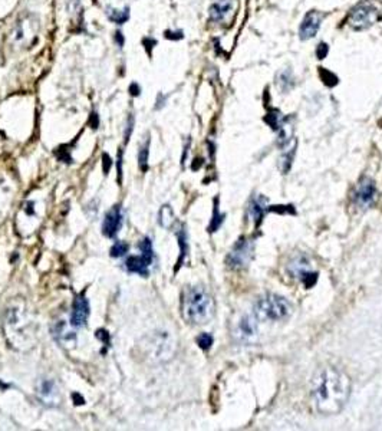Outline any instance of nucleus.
<instances>
[{
	"label": "nucleus",
	"mask_w": 382,
	"mask_h": 431,
	"mask_svg": "<svg viewBox=\"0 0 382 431\" xmlns=\"http://www.w3.org/2000/svg\"><path fill=\"white\" fill-rule=\"evenodd\" d=\"M129 91H131V94H132V95H140V86H138L137 84H132L131 88H129Z\"/></svg>",
	"instance_id": "nucleus-31"
},
{
	"label": "nucleus",
	"mask_w": 382,
	"mask_h": 431,
	"mask_svg": "<svg viewBox=\"0 0 382 431\" xmlns=\"http://www.w3.org/2000/svg\"><path fill=\"white\" fill-rule=\"evenodd\" d=\"M132 125H134V117L131 116L128 118V124H127V132H125V141H128L129 135H131V131H132Z\"/></svg>",
	"instance_id": "nucleus-30"
},
{
	"label": "nucleus",
	"mask_w": 382,
	"mask_h": 431,
	"mask_svg": "<svg viewBox=\"0 0 382 431\" xmlns=\"http://www.w3.org/2000/svg\"><path fill=\"white\" fill-rule=\"evenodd\" d=\"M294 312V308L285 298L279 295H266L260 298L255 305V318L256 321L262 322H282Z\"/></svg>",
	"instance_id": "nucleus-5"
},
{
	"label": "nucleus",
	"mask_w": 382,
	"mask_h": 431,
	"mask_svg": "<svg viewBox=\"0 0 382 431\" xmlns=\"http://www.w3.org/2000/svg\"><path fill=\"white\" fill-rule=\"evenodd\" d=\"M122 221H124V214H122L121 207L120 206L112 207L105 214V219L102 223V233L109 239H114L118 235L120 229L122 228Z\"/></svg>",
	"instance_id": "nucleus-14"
},
{
	"label": "nucleus",
	"mask_w": 382,
	"mask_h": 431,
	"mask_svg": "<svg viewBox=\"0 0 382 431\" xmlns=\"http://www.w3.org/2000/svg\"><path fill=\"white\" fill-rule=\"evenodd\" d=\"M253 256V243L247 239L239 240L229 253L228 263L233 269H243L250 263Z\"/></svg>",
	"instance_id": "nucleus-11"
},
{
	"label": "nucleus",
	"mask_w": 382,
	"mask_h": 431,
	"mask_svg": "<svg viewBox=\"0 0 382 431\" xmlns=\"http://www.w3.org/2000/svg\"><path fill=\"white\" fill-rule=\"evenodd\" d=\"M36 395L39 401L47 407H59L62 402V393L59 385L52 378H40L36 384Z\"/></svg>",
	"instance_id": "nucleus-9"
},
{
	"label": "nucleus",
	"mask_w": 382,
	"mask_h": 431,
	"mask_svg": "<svg viewBox=\"0 0 382 431\" xmlns=\"http://www.w3.org/2000/svg\"><path fill=\"white\" fill-rule=\"evenodd\" d=\"M3 332L8 344L17 351H26L35 347L36 325L24 304H13L5 311Z\"/></svg>",
	"instance_id": "nucleus-2"
},
{
	"label": "nucleus",
	"mask_w": 382,
	"mask_h": 431,
	"mask_svg": "<svg viewBox=\"0 0 382 431\" xmlns=\"http://www.w3.org/2000/svg\"><path fill=\"white\" fill-rule=\"evenodd\" d=\"M159 221L160 224L163 226V228L168 229L171 228V224L174 221V213H173V209L170 206H163L161 210H160V214H159Z\"/></svg>",
	"instance_id": "nucleus-22"
},
{
	"label": "nucleus",
	"mask_w": 382,
	"mask_h": 431,
	"mask_svg": "<svg viewBox=\"0 0 382 431\" xmlns=\"http://www.w3.org/2000/svg\"><path fill=\"white\" fill-rule=\"evenodd\" d=\"M152 262H150L147 258H144L143 255L141 256H129L127 259V269L129 272H132V274H138L141 276H147L148 275V267Z\"/></svg>",
	"instance_id": "nucleus-19"
},
{
	"label": "nucleus",
	"mask_w": 382,
	"mask_h": 431,
	"mask_svg": "<svg viewBox=\"0 0 382 431\" xmlns=\"http://www.w3.org/2000/svg\"><path fill=\"white\" fill-rule=\"evenodd\" d=\"M106 16L111 22H114L117 25H124L129 19V9H106Z\"/></svg>",
	"instance_id": "nucleus-21"
},
{
	"label": "nucleus",
	"mask_w": 382,
	"mask_h": 431,
	"mask_svg": "<svg viewBox=\"0 0 382 431\" xmlns=\"http://www.w3.org/2000/svg\"><path fill=\"white\" fill-rule=\"evenodd\" d=\"M290 270H292V274L295 275V278H298L301 282H303L305 286H308V288L315 283V281H317V276H318L317 272H313L310 269V263L305 256H299L294 262H292Z\"/></svg>",
	"instance_id": "nucleus-13"
},
{
	"label": "nucleus",
	"mask_w": 382,
	"mask_h": 431,
	"mask_svg": "<svg viewBox=\"0 0 382 431\" xmlns=\"http://www.w3.org/2000/svg\"><path fill=\"white\" fill-rule=\"evenodd\" d=\"M197 344L201 350H210L213 345V336L210 334H201L197 336Z\"/></svg>",
	"instance_id": "nucleus-27"
},
{
	"label": "nucleus",
	"mask_w": 382,
	"mask_h": 431,
	"mask_svg": "<svg viewBox=\"0 0 382 431\" xmlns=\"http://www.w3.org/2000/svg\"><path fill=\"white\" fill-rule=\"evenodd\" d=\"M16 193V185L10 180V177L0 174V223H2L12 206V201Z\"/></svg>",
	"instance_id": "nucleus-12"
},
{
	"label": "nucleus",
	"mask_w": 382,
	"mask_h": 431,
	"mask_svg": "<svg viewBox=\"0 0 382 431\" xmlns=\"http://www.w3.org/2000/svg\"><path fill=\"white\" fill-rule=\"evenodd\" d=\"M321 77H322L324 82H325L326 85H329V86H333V85L338 84V78H336L332 72H329V71H326V70H321Z\"/></svg>",
	"instance_id": "nucleus-28"
},
{
	"label": "nucleus",
	"mask_w": 382,
	"mask_h": 431,
	"mask_svg": "<svg viewBox=\"0 0 382 431\" xmlns=\"http://www.w3.org/2000/svg\"><path fill=\"white\" fill-rule=\"evenodd\" d=\"M294 77H292V74L289 72V71H285L282 75H280V78H279V85H280V88L285 91H289V89H292L294 88Z\"/></svg>",
	"instance_id": "nucleus-26"
},
{
	"label": "nucleus",
	"mask_w": 382,
	"mask_h": 431,
	"mask_svg": "<svg viewBox=\"0 0 382 431\" xmlns=\"http://www.w3.org/2000/svg\"><path fill=\"white\" fill-rule=\"evenodd\" d=\"M128 252V244L125 242H116L114 246L111 247V256L112 258H121Z\"/></svg>",
	"instance_id": "nucleus-24"
},
{
	"label": "nucleus",
	"mask_w": 382,
	"mask_h": 431,
	"mask_svg": "<svg viewBox=\"0 0 382 431\" xmlns=\"http://www.w3.org/2000/svg\"><path fill=\"white\" fill-rule=\"evenodd\" d=\"M381 19L382 13L379 8L374 2H369V0H363V2H359L351 9L347 22L355 31H365L375 25Z\"/></svg>",
	"instance_id": "nucleus-7"
},
{
	"label": "nucleus",
	"mask_w": 382,
	"mask_h": 431,
	"mask_svg": "<svg viewBox=\"0 0 382 431\" xmlns=\"http://www.w3.org/2000/svg\"><path fill=\"white\" fill-rule=\"evenodd\" d=\"M138 348L150 362H164L173 358L175 344L170 332L155 331L141 339Z\"/></svg>",
	"instance_id": "nucleus-4"
},
{
	"label": "nucleus",
	"mask_w": 382,
	"mask_h": 431,
	"mask_svg": "<svg viewBox=\"0 0 382 431\" xmlns=\"http://www.w3.org/2000/svg\"><path fill=\"white\" fill-rule=\"evenodd\" d=\"M233 13V0H214L210 6L209 15L216 24H221Z\"/></svg>",
	"instance_id": "nucleus-18"
},
{
	"label": "nucleus",
	"mask_w": 382,
	"mask_h": 431,
	"mask_svg": "<svg viewBox=\"0 0 382 431\" xmlns=\"http://www.w3.org/2000/svg\"><path fill=\"white\" fill-rule=\"evenodd\" d=\"M376 194H378V191H376V186L374 183V180L364 177L356 185L353 194H352V198H353L355 206L361 207V209H369V207L374 206L375 201H376Z\"/></svg>",
	"instance_id": "nucleus-10"
},
{
	"label": "nucleus",
	"mask_w": 382,
	"mask_h": 431,
	"mask_svg": "<svg viewBox=\"0 0 382 431\" xmlns=\"http://www.w3.org/2000/svg\"><path fill=\"white\" fill-rule=\"evenodd\" d=\"M88 318H89V302L82 293L75 298L70 325H72L74 328H82L86 324Z\"/></svg>",
	"instance_id": "nucleus-16"
},
{
	"label": "nucleus",
	"mask_w": 382,
	"mask_h": 431,
	"mask_svg": "<svg viewBox=\"0 0 382 431\" xmlns=\"http://www.w3.org/2000/svg\"><path fill=\"white\" fill-rule=\"evenodd\" d=\"M43 206L39 200H28L17 216V229L20 233L31 235L36 230L42 220Z\"/></svg>",
	"instance_id": "nucleus-8"
},
{
	"label": "nucleus",
	"mask_w": 382,
	"mask_h": 431,
	"mask_svg": "<svg viewBox=\"0 0 382 431\" xmlns=\"http://www.w3.org/2000/svg\"><path fill=\"white\" fill-rule=\"evenodd\" d=\"M39 29L40 22L36 15L29 12L20 15L10 33L12 43L17 48H31L38 39Z\"/></svg>",
	"instance_id": "nucleus-6"
},
{
	"label": "nucleus",
	"mask_w": 382,
	"mask_h": 431,
	"mask_svg": "<svg viewBox=\"0 0 382 431\" xmlns=\"http://www.w3.org/2000/svg\"><path fill=\"white\" fill-rule=\"evenodd\" d=\"M351 394V379L338 368H322L313 379V400L318 412L325 416L344 410Z\"/></svg>",
	"instance_id": "nucleus-1"
},
{
	"label": "nucleus",
	"mask_w": 382,
	"mask_h": 431,
	"mask_svg": "<svg viewBox=\"0 0 382 431\" xmlns=\"http://www.w3.org/2000/svg\"><path fill=\"white\" fill-rule=\"evenodd\" d=\"M234 335L237 339L243 343H250L257 335V325H256V318H249L244 316L237 322Z\"/></svg>",
	"instance_id": "nucleus-17"
},
{
	"label": "nucleus",
	"mask_w": 382,
	"mask_h": 431,
	"mask_svg": "<svg viewBox=\"0 0 382 431\" xmlns=\"http://www.w3.org/2000/svg\"><path fill=\"white\" fill-rule=\"evenodd\" d=\"M324 19V13H319L317 10H310L305 15L301 28H299V36L302 40H308L318 33L321 28V22Z\"/></svg>",
	"instance_id": "nucleus-15"
},
{
	"label": "nucleus",
	"mask_w": 382,
	"mask_h": 431,
	"mask_svg": "<svg viewBox=\"0 0 382 431\" xmlns=\"http://www.w3.org/2000/svg\"><path fill=\"white\" fill-rule=\"evenodd\" d=\"M71 328H74V327L71 325ZM71 328L66 325L63 321L56 327L55 336L58 338V341L61 344H63L65 347H68V344H72L75 341V332L71 331Z\"/></svg>",
	"instance_id": "nucleus-20"
},
{
	"label": "nucleus",
	"mask_w": 382,
	"mask_h": 431,
	"mask_svg": "<svg viewBox=\"0 0 382 431\" xmlns=\"http://www.w3.org/2000/svg\"><path fill=\"white\" fill-rule=\"evenodd\" d=\"M148 147H150V140L144 143V146L140 148V152H138V163L143 171H145L148 167Z\"/></svg>",
	"instance_id": "nucleus-23"
},
{
	"label": "nucleus",
	"mask_w": 382,
	"mask_h": 431,
	"mask_svg": "<svg viewBox=\"0 0 382 431\" xmlns=\"http://www.w3.org/2000/svg\"><path fill=\"white\" fill-rule=\"evenodd\" d=\"M262 198H255L250 204V213H252V217L255 219V221H260L262 216H263V206H262Z\"/></svg>",
	"instance_id": "nucleus-25"
},
{
	"label": "nucleus",
	"mask_w": 382,
	"mask_h": 431,
	"mask_svg": "<svg viewBox=\"0 0 382 431\" xmlns=\"http://www.w3.org/2000/svg\"><path fill=\"white\" fill-rule=\"evenodd\" d=\"M326 54H328V45H326V43H321L319 47H318V49H317L318 58H319V59H324V58L326 56Z\"/></svg>",
	"instance_id": "nucleus-29"
},
{
	"label": "nucleus",
	"mask_w": 382,
	"mask_h": 431,
	"mask_svg": "<svg viewBox=\"0 0 382 431\" xmlns=\"http://www.w3.org/2000/svg\"><path fill=\"white\" fill-rule=\"evenodd\" d=\"M182 313L191 325H206L216 313V304L210 292L203 286L187 288L183 293Z\"/></svg>",
	"instance_id": "nucleus-3"
},
{
	"label": "nucleus",
	"mask_w": 382,
	"mask_h": 431,
	"mask_svg": "<svg viewBox=\"0 0 382 431\" xmlns=\"http://www.w3.org/2000/svg\"><path fill=\"white\" fill-rule=\"evenodd\" d=\"M114 38H116V40H117V43L120 45V47H122V45H124V38H122V33H121V32H117Z\"/></svg>",
	"instance_id": "nucleus-32"
}]
</instances>
